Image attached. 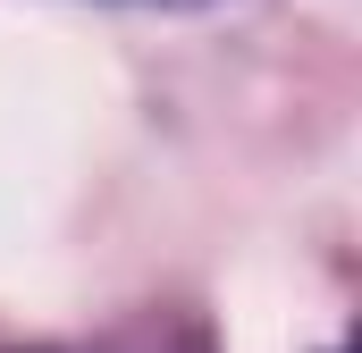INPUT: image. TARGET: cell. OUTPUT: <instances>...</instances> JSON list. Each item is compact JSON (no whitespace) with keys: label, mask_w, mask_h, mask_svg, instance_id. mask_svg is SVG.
Segmentation results:
<instances>
[]
</instances>
